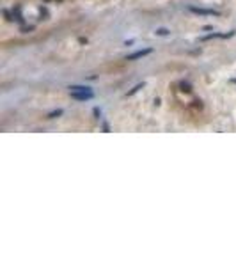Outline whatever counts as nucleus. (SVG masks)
I'll list each match as a JSON object with an SVG mask.
<instances>
[{"instance_id": "obj_1", "label": "nucleus", "mask_w": 236, "mask_h": 266, "mask_svg": "<svg viewBox=\"0 0 236 266\" xmlns=\"http://www.w3.org/2000/svg\"><path fill=\"white\" fill-rule=\"evenodd\" d=\"M146 53H149V48H148V50H142V51H137V53H133V55H130L128 59H137V57H142V55H146Z\"/></svg>"}]
</instances>
